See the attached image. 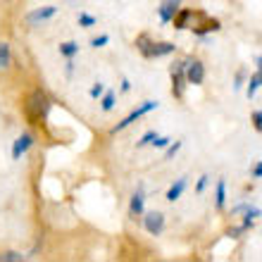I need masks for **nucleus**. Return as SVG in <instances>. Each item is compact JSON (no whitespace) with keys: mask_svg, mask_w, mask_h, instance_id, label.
<instances>
[{"mask_svg":"<svg viewBox=\"0 0 262 262\" xmlns=\"http://www.w3.org/2000/svg\"><path fill=\"white\" fill-rule=\"evenodd\" d=\"M48 110H50V100L41 89H36L29 93L27 103H24V117L29 124L34 126H43L48 119Z\"/></svg>","mask_w":262,"mask_h":262,"instance_id":"f257e3e1","label":"nucleus"},{"mask_svg":"<svg viewBox=\"0 0 262 262\" xmlns=\"http://www.w3.org/2000/svg\"><path fill=\"white\" fill-rule=\"evenodd\" d=\"M158 100H145V103H141L136 107V110L134 112H129V115H126L124 119H122V122H117V124L112 126V134H117V131H124L126 126H131L134 124V122H136V119H141L143 117V115H148V112H152V110H158Z\"/></svg>","mask_w":262,"mask_h":262,"instance_id":"f03ea898","label":"nucleus"},{"mask_svg":"<svg viewBox=\"0 0 262 262\" xmlns=\"http://www.w3.org/2000/svg\"><path fill=\"white\" fill-rule=\"evenodd\" d=\"M198 19L200 21H195L193 14H191V24H188V29H191L195 36H200V38H203L205 34H210V31H220L222 29V21L214 19V17H207L205 12H198Z\"/></svg>","mask_w":262,"mask_h":262,"instance_id":"7ed1b4c3","label":"nucleus"},{"mask_svg":"<svg viewBox=\"0 0 262 262\" xmlns=\"http://www.w3.org/2000/svg\"><path fill=\"white\" fill-rule=\"evenodd\" d=\"M186 62H174L169 67V74H172V96L177 100H184V91H186V72H184Z\"/></svg>","mask_w":262,"mask_h":262,"instance_id":"20e7f679","label":"nucleus"},{"mask_svg":"<svg viewBox=\"0 0 262 262\" xmlns=\"http://www.w3.org/2000/svg\"><path fill=\"white\" fill-rule=\"evenodd\" d=\"M174 50H177V46L169 41H148L145 43V48H141V55L148 57V60H158V57H165V55H172Z\"/></svg>","mask_w":262,"mask_h":262,"instance_id":"39448f33","label":"nucleus"},{"mask_svg":"<svg viewBox=\"0 0 262 262\" xmlns=\"http://www.w3.org/2000/svg\"><path fill=\"white\" fill-rule=\"evenodd\" d=\"M143 227L150 236H160L165 231V214L152 210V212H143Z\"/></svg>","mask_w":262,"mask_h":262,"instance_id":"423d86ee","label":"nucleus"},{"mask_svg":"<svg viewBox=\"0 0 262 262\" xmlns=\"http://www.w3.org/2000/svg\"><path fill=\"white\" fill-rule=\"evenodd\" d=\"M186 81L193 83V86H200V83L205 81V64L200 62V60H186Z\"/></svg>","mask_w":262,"mask_h":262,"instance_id":"0eeeda50","label":"nucleus"},{"mask_svg":"<svg viewBox=\"0 0 262 262\" xmlns=\"http://www.w3.org/2000/svg\"><path fill=\"white\" fill-rule=\"evenodd\" d=\"M55 14H57V7H55V5L36 7V10H31V12L27 14V21H29V24H41V21H48V19H53Z\"/></svg>","mask_w":262,"mask_h":262,"instance_id":"6e6552de","label":"nucleus"},{"mask_svg":"<svg viewBox=\"0 0 262 262\" xmlns=\"http://www.w3.org/2000/svg\"><path fill=\"white\" fill-rule=\"evenodd\" d=\"M179 0H162L160 3V7H158V12H160V21L162 24H169L172 21V17L177 14V10H179Z\"/></svg>","mask_w":262,"mask_h":262,"instance_id":"1a4fd4ad","label":"nucleus"},{"mask_svg":"<svg viewBox=\"0 0 262 262\" xmlns=\"http://www.w3.org/2000/svg\"><path fill=\"white\" fill-rule=\"evenodd\" d=\"M145 212V195H143V188L138 186L136 193L131 195V203H129V214L136 220V217H141V214Z\"/></svg>","mask_w":262,"mask_h":262,"instance_id":"9d476101","label":"nucleus"},{"mask_svg":"<svg viewBox=\"0 0 262 262\" xmlns=\"http://www.w3.org/2000/svg\"><path fill=\"white\" fill-rule=\"evenodd\" d=\"M31 145H34V136H31V134H21L12 143V160H21V155H24Z\"/></svg>","mask_w":262,"mask_h":262,"instance_id":"9b49d317","label":"nucleus"},{"mask_svg":"<svg viewBox=\"0 0 262 262\" xmlns=\"http://www.w3.org/2000/svg\"><path fill=\"white\" fill-rule=\"evenodd\" d=\"M191 14H193V10H188V7H179V10H177V14L172 17L174 29H177V31L188 29V24H191Z\"/></svg>","mask_w":262,"mask_h":262,"instance_id":"f8f14e48","label":"nucleus"},{"mask_svg":"<svg viewBox=\"0 0 262 262\" xmlns=\"http://www.w3.org/2000/svg\"><path fill=\"white\" fill-rule=\"evenodd\" d=\"M186 186H188L186 177H181V179H177V181L172 184V186H169V191H167L165 198L169 200V203H174V200H179V198H181V193L186 191Z\"/></svg>","mask_w":262,"mask_h":262,"instance_id":"ddd939ff","label":"nucleus"},{"mask_svg":"<svg viewBox=\"0 0 262 262\" xmlns=\"http://www.w3.org/2000/svg\"><path fill=\"white\" fill-rule=\"evenodd\" d=\"M214 205H217V210H222V207L227 205V181L224 179L217 181V188H214Z\"/></svg>","mask_w":262,"mask_h":262,"instance_id":"4468645a","label":"nucleus"},{"mask_svg":"<svg viewBox=\"0 0 262 262\" xmlns=\"http://www.w3.org/2000/svg\"><path fill=\"white\" fill-rule=\"evenodd\" d=\"M76 53H79V43H74V41L60 43V55H62V57H67V60H74Z\"/></svg>","mask_w":262,"mask_h":262,"instance_id":"2eb2a0df","label":"nucleus"},{"mask_svg":"<svg viewBox=\"0 0 262 262\" xmlns=\"http://www.w3.org/2000/svg\"><path fill=\"white\" fill-rule=\"evenodd\" d=\"M10 60H12V53H10V43H0V72L10 67Z\"/></svg>","mask_w":262,"mask_h":262,"instance_id":"dca6fc26","label":"nucleus"},{"mask_svg":"<svg viewBox=\"0 0 262 262\" xmlns=\"http://www.w3.org/2000/svg\"><path fill=\"white\" fill-rule=\"evenodd\" d=\"M115 100H117L115 91H105L103 96H100V107H103L105 112H110L112 107H115Z\"/></svg>","mask_w":262,"mask_h":262,"instance_id":"f3484780","label":"nucleus"},{"mask_svg":"<svg viewBox=\"0 0 262 262\" xmlns=\"http://www.w3.org/2000/svg\"><path fill=\"white\" fill-rule=\"evenodd\" d=\"M262 86V81H260V76H257V72H253L250 74V79H248V89H246V93H248V98H253L257 93V89Z\"/></svg>","mask_w":262,"mask_h":262,"instance_id":"a211bd4d","label":"nucleus"},{"mask_svg":"<svg viewBox=\"0 0 262 262\" xmlns=\"http://www.w3.org/2000/svg\"><path fill=\"white\" fill-rule=\"evenodd\" d=\"M21 260H27V257L21 253H14V250H7V253L0 255V262H21Z\"/></svg>","mask_w":262,"mask_h":262,"instance_id":"6ab92c4d","label":"nucleus"},{"mask_svg":"<svg viewBox=\"0 0 262 262\" xmlns=\"http://www.w3.org/2000/svg\"><path fill=\"white\" fill-rule=\"evenodd\" d=\"M181 145H184V143H181V141H174V143H169V145H167V150H165V160H172L174 155H177V152L181 150Z\"/></svg>","mask_w":262,"mask_h":262,"instance_id":"aec40b11","label":"nucleus"},{"mask_svg":"<svg viewBox=\"0 0 262 262\" xmlns=\"http://www.w3.org/2000/svg\"><path fill=\"white\" fill-rule=\"evenodd\" d=\"M96 17H91V14H86V12H81L79 14V27H83V29H89V27H96Z\"/></svg>","mask_w":262,"mask_h":262,"instance_id":"412c9836","label":"nucleus"},{"mask_svg":"<svg viewBox=\"0 0 262 262\" xmlns=\"http://www.w3.org/2000/svg\"><path fill=\"white\" fill-rule=\"evenodd\" d=\"M158 136V131H145L143 136H141V141H136V148H143V145H150L152 138Z\"/></svg>","mask_w":262,"mask_h":262,"instance_id":"4be33fe9","label":"nucleus"},{"mask_svg":"<svg viewBox=\"0 0 262 262\" xmlns=\"http://www.w3.org/2000/svg\"><path fill=\"white\" fill-rule=\"evenodd\" d=\"M107 43H110V36H107V34L91 38V46H93V48H103V46H107Z\"/></svg>","mask_w":262,"mask_h":262,"instance_id":"5701e85b","label":"nucleus"},{"mask_svg":"<svg viewBox=\"0 0 262 262\" xmlns=\"http://www.w3.org/2000/svg\"><path fill=\"white\" fill-rule=\"evenodd\" d=\"M103 93H105V86L100 81H96L93 86H91V98H93V100H98V98L103 96Z\"/></svg>","mask_w":262,"mask_h":262,"instance_id":"b1692460","label":"nucleus"},{"mask_svg":"<svg viewBox=\"0 0 262 262\" xmlns=\"http://www.w3.org/2000/svg\"><path fill=\"white\" fill-rule=\"evenodd\" d=\"M169 143H172V138H167V136H155L152 138V145H155V148H167Z\"/></svg>","mask_w":262,"mask_h":262,"instance_id":"393cba45","label":"nucleus"},{"mask_svg":"<svg viewBox=\"0 0 262 262\" xmlns=\"http://www.w3.org/2000/svg\"><path fill=\"white\" fill-rule=\"evenodd\" d=\"M207 184H210V177H207V174H203V177H200V179H198V186H195V193H203V191H205V188H207Z\"/></svg>","mask_w":262,"mask_h":262,"instance_id":"a878e982","label":"nucleus"},{"mask_svg":"<svg viewBox=\"0 0 262 262\" xmlns=\"http://www.w3.org/2000/svg\"><path fill=\"white\" fill-rule=\"evenodd\" d=\"M253 126H255V131H260L262 134V110L253 112Z\"/></svg>","mask_w":262,"mask_h":262,"instance_id":"bb28decb","label":"nucleus"},{"mask_svg":"<svg viewBox=\"0 0 262 262\" xmlns=\"http://www.w3.org/2000/svg\"><path fill=\"white\" fill-rule=\"evenodd\" d=\"M243 231H246V227L241 224V227H236V229H229V236H231V238H241Z\"/></svg>","mask_w":262,"mask_h":262,"instance_id":"cd10ccee","label":"nucleus"},{"mask_svg":"<svg viewBox=\"0 0 262 262\" xmlns=\"http://www.w3.org/2000/svg\"><path fill=\"white\" fill-rule=\"evenodd\" d=\"M253 177H255V179H262V162H257V165L253 167Z\"/></svg>","mask_w":262,"mask_h":262,"instance_id":"c85d7f7f","label":"nucleus"},{"mask_svg":"<svg viewBox=\"0 0 262 262\" xmlns=\"http://www.w3.org/2000/svg\"><path fill=\"white\" fill-rule=\"evenodd\" d=\"M243 76H246L243 72H238V74H236V83H234V89H236V91H238V89L243 86Z\"/></svg>","mask_w":262,"mask_h":262,"instance_id":"c756f323","label":"nucleus"},{"mask_svg":"<svg viewBox=\"0 0 262 262\" xmlns=\"http://www.w3.org/2000/svg\"><path fill=\"white\" fill-rule=\"evenodd\" d=\"M126 91H131V81L129 79H122V93H126Z\"/></svg>","mask_w":262,"mask_h":262,"instance_id":"7c9ffc66","label":"nucleus"},{"mask_svg":"<svg viewBox=\"0 0 262 262\" xmlns=\"http://www.w3.org/2000/svg\"><path fill=\"white\" fill-rule=\"evenodd\" d=\"M257 76H260V81H262V55L257 57Z\"/></svg>","mask_w":262,"mask_h":262,"instance_id":"2f4dec72","label":"nucleus"}]
</instances>
